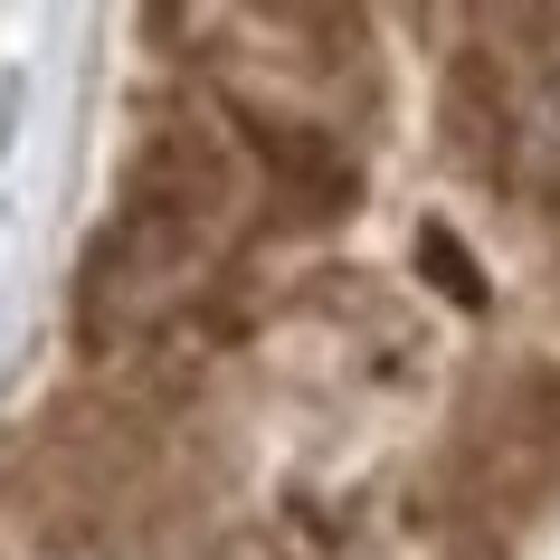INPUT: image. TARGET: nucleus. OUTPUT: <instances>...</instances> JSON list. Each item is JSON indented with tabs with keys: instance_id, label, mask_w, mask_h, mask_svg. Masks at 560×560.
<instances>
[{
	"instance_id": "f257e3e1",
	"label": "nucleus",
	"mask_w": 560,
	"mask_h": 560,
	"mask_svg": "<svg viewBox=\"0 0 560 560\" xmlns=\"http://www.w3.org/2000/svg\"><path fill=\"white\" fill-rule=\"evenodd\" d=\"M200 257H209L200 229H180V219H162V209L133 200L115 229L95 237L86 285H77V324H86V342H133V332H152L190 285H200Z\"/></svg>"
},
{
	"instance_id": "f03ea898",
	"label": "nucleus",
	"mask_w": 560,
	"mask_h": 560,
	"mask_svg": "<svg viewBox=\"0 0 560 560\" xmlns=\"http://www.w3.org/2000/svg\"><path fill=\"white\" fill-rule=\"evenodd\" d=\"M229 124H237V143L257 152V172L276 180V190H285L304 219H332V209H352L361 172H352V152L332 143L324 124L276 115V105H247V95H229Z\"/></svg>"
},
{
	"instance_id": "7ed1b4c3",
	"label": "nucleus",
	"mask_w": 560,
	"mask_h": 560,
	"mask_svg": "<svg viewBox=\"0 0 560 560\" xmlns=\"http://www.w3.org/2000/svg\"><path fill=\"white\" fill-rule=\"evenodd\" d=\"M446 133L466 152L475 172H503V152H513V115H503V86L485 67H456V86H446Z\"/></svg>"
}]
</instances>
